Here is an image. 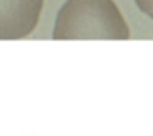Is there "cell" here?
Returning a JSON list of instances; mask_svg holds the SVG:
<instances>
[{
    "mask_svg": "<svg viewBox=\"0 0 153 136\" xmlns=\"http://www.w3.org/2000/svg\"><path fill=\"white\" fill-rule=\"evenodd\" d=\"M54 40H128L130 28L114 0H66L53 30Z\"/></svg>",
    "mask_w": 153,
    "mask_h": 136,
    "instance_id": "6da1fadb",
    "label": "cell"
},
{
    "mask_svg": "<svg viewBox=\"0 0 153 136\" xmlns=\"http://www.w3.org/2000/svg\"><path fill=\"white\" fill-rule=\"evenodd\" d=\"M45 0H0V40H22L35 31Z\"/></svg>",
    "mask_w": 153,
    "mask_h": 136,
    "instance_id": "7a4b0ae2",
    "label": "cell"
},
{
    "mask_svg": "<svg viewBox=\"0 0 153 136\" xmlns=\"http://www.w3.org/2000/svg\"><path fill=\"white\" fill-rule=\"evenodd\" d=\"M135 4L142 13H145L153 20V0H135Z\"/></svg>",
    "mask_w": 153,
    "mask_h": 136,
    "instance_id": "3957f363",
    "label": "cell"
}]
</instances>
